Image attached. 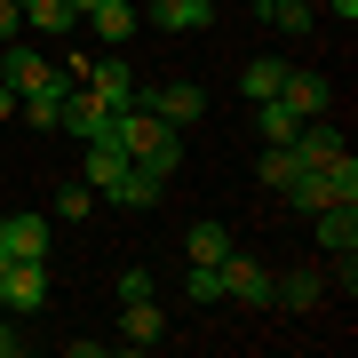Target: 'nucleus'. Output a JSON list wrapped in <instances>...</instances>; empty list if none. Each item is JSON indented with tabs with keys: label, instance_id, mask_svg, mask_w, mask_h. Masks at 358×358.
Listing matches in <instances>:
<instances>
[{
	"label": "nucleus",
	"instance_id": "f257e3e1",
	"mask_svg": "<svg viewBox=\"0 0 358 358\" xmlns=\"http://www.w3.org/2000/svg\"><path fill=\"white\" fill-rule=\"evenodd\" d=\"M112 143H120L136 167H152V176H176V159H183V128H167L152 103H128L120 128H112Z\"/></svg>",
	"mask_w": 358,
	"mask_h": 358
},
{
	"label": "nucleus",
	"instance_id": "f03ea898",
	"mask_svg": "<svg viewBox=\"0 0 358 358\" xmlns=\"http://www.w3.org/2000/svg\"><path fill=\"white\" fill-rule=\"evenodd\" d=\"M40 303H48V263L0 255V310H8V319H32Z\"/></svg>",
	"mask_w": 358,
	"mask_h": 358
},
{
	"label": "nucleus",
	"instance_id": "7ed1b4c3",
	"mask_svg": "<svg viewBox=\"0 0 358 358\" xmlns=\"http://www.w3.org/2000/svg\"><path fill=\"white\" fill-rule=\"evenodd\" d=\"M223 294H231V303H247V310H271V303H279V271L231 247V255H223Z\"/></svg>",
	"mask_w": 358,
	"mask_h": 358
},
{
	"label": "nucleus",
	"instance_id": "20e7f679",
	"mask_svg": "<svg viewBox=\"0 0 358 358\" xmlns=\"http://www.w3.org/2000/svg\"><path fill=\"white\" fill-rule=\"evenodd\" d=\"M0 80L16 88V103H24V96H40V88H64V72H56L40 48H24V32H16V40H8V56H0Z\"/></svg>",
	"mask_w": 358,
	"mask_h": 358
},
{
	"label": "nucleus",
	"instance_id": "39448f33",
	"mask_svg": "<svg viewBox=\"0 0 358 358\" xmlns=\"http://www.w3.org/2000/svg\"><path fill=\"white\" fill-rule=\"evenodd\" d=\"M112 128H120V112H112L103 96L64 88V136H72V143H112Z\"/></svg>",
	"mask_w": 358,
	"mask_h": 358
},
{
	"label": "nucleus",
	"instance_id": "423d86ee",
	"mask_svg": "<svg viewBox=\"0 0 358 358\" xmlns=\"http://www.w3.org/2000/svg\"><path fill=\"white\" fill-rule=\"evenodd\" d=\"M80 88L88 96H103L112 112H128V103H143V80L120 64V56H103V64H80Z\"/></svg>",
	"mask_w": 358,
	"mask_h": 358
},
{
	"label": "nucleus",
	"instance_id": "0eeeda50",
	"mask_svg": "<svg viewBox=\"0 0 358 358\" xmlns=\"http://www.w3.org/2000/svg\"><path fill=\"white\" fill-rule=\"evenodd\" d=\"M279 103H287L294 120H327L334 80H319V72H294V64H287V80H279Z\"/></svg>",
	"mask_w": 358,
	"mask_h": 358
},
{
	"label": "nucleus",
	"instance_id": "6e6552de",
	"mask_svg": "<svg viewBox=\"0 0 358 358\" xmlns=\"http://www.w3.org/2000/svg\"><path fill=\"white\" fill-rule=\"evenodd\" d=\"M0 255H24V263H48V215H0Z\"/></svg>",
	"mask_w": 358,
	"mask_h": 358
},
{
	"label": "nucleus",
	"instance_id": "1a4fd4ad",
	"mask_svg": "<svg viewBox=\"0 0 358 358\" xmlns=\"http://www.w3.org/2000/svg\"><path fill=\"white\" fill-rule=\"evenodd\" d=\"M319 247L334 263H350L358 255V199H334V207H319Z\"/></svg>",
	"mask_w": 358,
	"mask_h": 358
},
{
	"label": "nucleus",
	"instance_id": "9d476101",
	"mask_svg": "<svg viewBox=\"0 0 358 358\" xmlns=\"http://www.w3.org/2000/svg\"><path fill=\"white\" fill-rule=\"evenodd\" d=\"M143 103H152V112L167 120V128H192V120L207 112V96L192 88V80H167V88H143Z\"/></svg>",
	"mask_w": 358,
	"mask_h": 358
},
{
	"label": "nucleus",
	"instance_id": "9b49d317",
	"mask_svg": "<svg viewBox=\"0 0 358 358\" xmlns=\"http://www.w3.org/2000/svg\"><path fill=\"white\" fill-rule=\"evenodd\" d=\"M159 334H167V319H159L152 294H143V303H120V343H128V350H152Z\"/></svg>",
	"mask_w": 358,
	"mask_h": 358
},
{
	"label": "nucleus",
	"instance_id": "f8f14e48",
	"mask_svg": "<svg viewBox=\"0 0 358 358\" xmlns=\"http://www.w3.org/2000/svg\"><path fill=\"white\" fill-rule=\"evenodd\" d=\"M152 24L159 32H199V24H215V0H152Z\"/></svg>",
	"mask_w": 358,
	"mask_h": 358
},
{
	"label": "nucleus",
	"instance_id": "ddd939ff",
	"mask_svg": "<svg viewBox=\"0 0 358 358\" xmlns=\"http://www.w3.org/2000/svg\"><path fill=\"white\" fill-rule=\"evenodd\" d=\"M128 176V152H120V143H88V192L96 199H112V183Z\"/></svg>",
	"mask_w": 358,
	"mask_h": 358
},
{
	"label": "nucleus",
	"instance_id": "4468645a",
	"mask_svg": "<svg viewBox=\"0 0 358 358\" xmlns=\"http://www.w3.org/2000/svg\"><path fill=\"white\" fill-rule=\"evenodd\" d=\"M159 192H167V176H152V167H136V159H128V176L112 183L120 207H159Z\"/></svg>",
	"mask_w": 358,
	"mask_h": 358
},
{
	"label": "nucleus",
	"instance_id": "2eb2a0df",
	"mask_svg": "<svg viewBox=\"0 0 358 358\" xmlns=\"http://www.w3.org/2000/svg\"><path fill=\"white\" fill-rule=\"evenodd\" d=\"M255 136H263V143H294V136H303V120H294L279 96H263V103H255Z\"/></svg>",
	"mask_w": 358,
	"mask_h": 358
},
{
	"label": "nucleus",
	"instance_id": "dca6fc26",
	"mask_svg": "<svg viewBox=\"0 0 358 358\" xmlns=\"http://www.w3.org/2000/svg\"><path fill=\"white\" fill-rule=\"evenodd\" d=\"M183 255H192V263H223L231 255V231L223 223H192V231H183Z\"/></svg>",
	"mask_w": 358,
	"mask_h": 358
},
{
	"label": "nucleus",
	"instance_id": "f3484780",
	"mask_svg": "<svg viewBox=\"0 0 358 358\" xmlns=\"http://www.w3.org/2000/svg\"><path fill=\"white\" fill-rule=\"evenodd\" d=\"M279 80H287L279 56H255V64L239 72V96H247V103H263V96H279Z\"/></svg>",
	"mask_w": 358,
	"mask_h": 358
},
{
	"label": "nucleus",
	"instance_id": "a211bd4d",
	"mask_svg": "<svg viewBox=\"0 0 358 358\" xmlns=\"http://www.w3.org/2000/svg\"><path fill=\"white\" fill-rule=\"evenodd\" d=\"M88 24H96L103 40H128V32L143 24V8H128V0H103V8H88Z\"/></svg>",
	"mask_w": 358,
	"mask_h": 358
},
{
	"label": "nucleus",
	"instance_id": "6ab92c4d",
	"mask_svg": "<svg viewBox=\"0 0 358 358\" xmlns=\"http://www.w3.org/2000/svg\"><path fill=\"white\" fill-rule=\"evenodd\" d=\"M16 8H24V24H32V32H64V24H80L64 0H16Z\"/></svg>",
	"mask_w": 358,
	"mask_h": 358
},
{
	"label": "nucleus",
	"instance_id": "aec40b11",
	"mask_svg": "<svg viewBox=\"0 0 358 358\" xmlns=\"http://www.w3.org/2000/svg\"><path fill=\"white\" fill-rule=\"evenodd\" d=\"M24 120H32V128H64V88H40V96H24Z\"/></svg>",
	"mask_w": 358,
	"mask_h": 358
},
{
	"label": "nucleus",
	"instance_id": "412c9836",
	"mask_svg": "<svg viewBox=\"0 0 358 358\" xmlns=\"http://www.w3.org/2000/svg\"><path fill=\"white\" fill-rule=\"evenodd\" d=\"M183 294H192V303H223V263H192Z\"/></svg>",
	"mask_w": 358,
	"mask_h": 358
},
{
	"label": "nucleus",
	"instance_id": "4be33fe9",
	"mask_svg": "<svg viewBox=\"0 0 358 358\" xmlns=\"http://www.w3.org/2000/svg\"><path fill=\"white\" fill-rule=\"evenodd\" d=\"M263 24H279V32H310V8H303V0H271Z\"/></svg>",
	"mask_w": 358,
	"mask_h": 358
},
{
	"label": "nucleus",
	"instance_id": "5701e85b",
	"mask_svg": "<svg viewBox=\"0 0 358 358\" xmlns=\"http://www.w3.org/2000/svg\"><path fill=\"white\" fill-rule=\"evenodd\" d=\"M88 207H96V192H88V183H72V192L56 199V215H64V223H88Z\"/></svg>",
	"mask_w": 358,
	"mask_h": 358
},
{
	"label": "nucleus",
	"instance_id": "b1692460",
	"mask_svg": "<svg viewBox=\"0 0 358 358\" xmlns=\"http://www.w3.org/2000/svg\"><path fill=\"white\" fill-rule=\"evenodd\" d=\"M279 303H294V310H310V303H319V279H287V287H279Z\"/></svg>",
	"mask_w": 358,
	"mask_h": 358
},
{
	"label": "nucleus",
	"instance_id": "393cba45",
	"mask_svg": "<svg viewBox=\"0 0 358 358\" xmlns=\"http://www.w3.org/2000/svg\"><path fill=\"white\" fill-rule=\"evenodd\" d=\"M152 294V271H120V303H143Z\"/></svg>",
	"mask_w": 358,
	"mask_h": 358
},
{
	"label": "nucleus",
	"instance_id": "a878e982",
	"mask_svg": "<svg viewBox=\"0 0 358 358\" xmlns=\"http://www.w3.org/2000/svg\"><path fill=\"white\" fill-rule=\"evenodd\" d=\"M16 32H24V8H16V0H0V48H8Z\"/></svg>",
	"mask_w": 358,
	"mask_h": 358
},
{
	"label": "nucleus",
	"instance_id": "bb28decb",
	"mask_svg": "<svg viewBox=\"0 0 358 358\" xmlns=\"http://www.w3.org/2000/svg\"><path fill=\"white\" fill-rule=\"evenodd\" d=\"M16 350H24V334H16V319L0 310V358H16Z\"/></svg>",
	"mask_w": 358,
	"mask_h": 358
},
{
	"label": "nucleus",
	"instance_id": "cd10ccee",
	"mask_svg": "<svg viewBox=\"0 0 358 358\" xmlns=\"http://www.w3.org/2000/svg\"><path fill=\"white\" fill-rule=\"evenodd\" d=\"M8 112H16V88L0 80V136H8Z\"/></svg>",
	"mask_w": 358,
	"mask_h": 358
},
{
	"label": "nucleus",
	"instance_id": "c85d7f7f",
	"mask_svg": "<svg viewBox=\"0 0 358 358\" xmlns=\"http://www.w3.org/2000/svg\"><path fill=\"white\" fill-rule=\"evenodd\" d=\"M327 16H343V24H350V16H358V0H327Z\"/></svg>",
	"mask_w": 358,
	"mask_h": 358
},
{
	"label": "nucleus",
	"instance_id": "c756f323",
	"mask_svg": "<svg viewBox=\"0 0 358 358\" xmlns=\"http://www.w3.org/2000/svg\"><path fill=\"white\" fill-rule=\"evenodd\" d=\"M263 8H271V0H255V16H263Z\"/></svg>",
	"mask_w": 358,
	"mask_h": 358
},
{
	"label": "nucleus",
	"instance_id": "7c9ffc66",
	"mask_svg": "<svg viewBox=\"0 0 358 358\" xmlns=\"http://www.w3.org/2000/svg\"><path fill=\"white\" fill-rule=\"evenodd\" d=\"M128 8H143V0H128Z\"/></svg>",
	"mask_w": 358,
	"mask_h": 358
}]
</instances>
